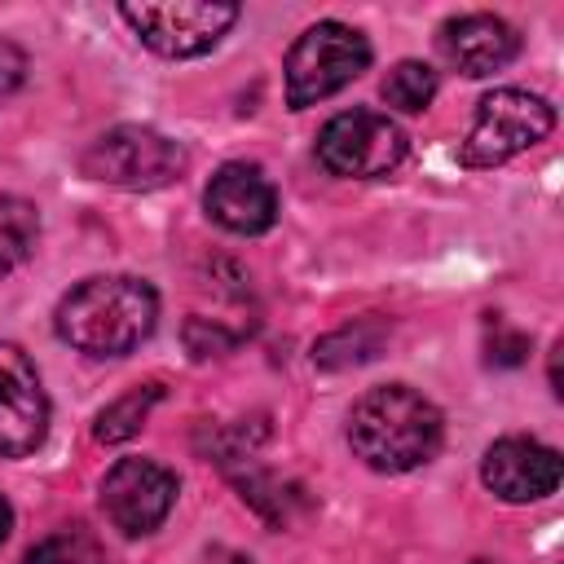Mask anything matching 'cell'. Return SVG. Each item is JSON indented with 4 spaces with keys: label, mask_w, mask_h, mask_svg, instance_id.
Listing matches in <instances>:
<instances>
[{
    "label": "cell",
    "mask_w": 564,
    "mask_h": 564,
    "mask_svg": "<svg viewBox=\"0 0 564 564\" xmlns=\"http://www.w3.org/2000/svg\"><path fill=\"white\" fill-rule=\"evenodd\" d=\"M441 436H445L441 410L405 383L370 388L348 410V445L375 471L397 476V471L423 467L427 458H436Z\"/></svg>",
    "instance_id": "6da1fadb"
},
{
    "label": "cell",
    "mask_w": 564,
    "mask_h": 564,
    "mask_svg": "<svg viewBox=\"0 0 564 564\" xmlns=\"http://www.w3.org/2000/svg\"><path fill=\"white\" fill-rule=\"evenodd\" d=\"M159 317V295L150 282L110 273V278H84L75 291L57 304V335L88 352V357H123L132 352Z\"/></svg>",
    "instance_id": "7a4b0ae2"
},
{
    "label": "cell",
    "mask_w": 564,
    "mask_h": 564,
    "mask_svg": "<svg viewBox=\"0 0 564 564\" xmlns=\"http://www.w3.org/2000/svg\"><path fill=\"white\" fill-rule=\"evenodd\" d=\"M555 128V106L524 88H494L480 97L467 141L458 150L463 167H498L529 145H538Z\"/></svg>",
    "instance_id": "3957f363"
},
{
    "label": "cell",
    "mask_w": 564,
    "mask_h": 564,
    "mask_svg": "<svg viewBox=\"0 0 564 564\" xmlns=\"http://www.w3.org/2000/svg\"><path fill=\"white\" fill-rule=\"evenodd\" d=\"M370 66V44L361 31L344 22H317L308 26L291 53H286V106L304 110L326 97H335L344 84H352Z\"/></svg>",
    "instance_id": "277c9868"
},
{
    "label": "cell",
    "mask_w": 564,
    "mask_h": 564,
    "mask_svg": "<svg viewBox=\"0 0 564 564\" xmlns=\"http://www.w3.org/2000/svg\"><path fill=\"white\" fill-rule=\"evenodd\" d=\"M79 167H84V176L115 185V189H159L185 172V150L154 128L123 123V128L101 132L84 150Z\"/></svg>",
    "instance_id": "5b68a950"
},
{
    "label": "cell",
    "mask_w": 564,
    "mask_h": 564,
    "mask_svg": "<svg viewBox=\"0 0 564 564\" xmlns=\"http://www.w3.org/2000/svg\"><path fill=\"white\" fill-rule=\"evenodd\" d=\"M119 18L141 35L145 48L163 57H198L220 44V35L238 22V4L207 0H167V4H119Z\"/></svg>",
    "instance_id": "8992f818"
},
{
    "label": "cell",
    "mask_w": 564,
    "mask_h": 564,
    "mask_svg": "<svg viewBox=\"0 0 564 564\" xmlns=\"http://www.w3.org/2000/svg\"><path fill=\"white\" fill-rule=\"evenodd\" d=\"M317 159L335 176H388L405 159V132L383 110H344L317 132Z\"/></svg>",
    "instance_id": "52a82bcc"
},
{
    "label": "cell",
    "mask_w": 564,
    "mask_h": 564,
    "mask_svg": "<svg viewBox=\"0 0 564 564\" xmlns=\"http://www.w3.org/2000/svg\"><path fill=\"white\" fill-rule=\"evenodd\" d=\"M176 502V476L154 458H119L101 480V511L106 520L128 533H154Z\"/></svg>",
    "instance_id": "ba28073f"
},
{
    "label": "cell",
    "mask_w": 564,
    "mask_h": 564,
    "mask_svg": "<svg viewBox=\"0 0 564 564\" xmlns=\"http://www.w3.org/2000/svg\"><path fill=\"white\" fill-rule=\"evenodd\" d=\"M48 432V397L35 375V361L0 339V454L22 458Z\"/></svg>",
    "instance_id": "9c48e42d"
},
{
    "label": "cell",
    "mask_w": 564,
    "mask_h": 564,
    "mask_svg": "<svg viewBox=\"0 0 564 564\" xmlns=\"http://www.w3.org/2000/svg\"><path fill=\"white\" fill-rule=\"evenodd\" d=\"M564 463L551 445L533 436H502L485 449L480 480L502 498V502H538L560 489Z\"/></svg>",
    "instance_id": "30bf717a"
},
{
    "label": "cell",
    "mask_w": 564,
    "mask_h": 564,
    "mask_svg": "<svg viewBox=\"0 0 564 564\" xmlns=\"http://www.w3.org/2000/svg\"><path fill=\"white\" fill-rule=\"evenodd\" d=\"M207 216L229 234H264L278 220V189L256 163H225L203 189Z\"/></svg>",
    "instance_id": "8fae6325"
},
{
    "label": "cell",
    "mask_w": 564,
    "mask_h": 564,
    "mask_svg": "<svg viewBox=\"0 0 564 564\" xmlns=\"http://www.w3.org/2000/svg\"><path fill=\"white\" fill-rule=\"evenodd\" d=\"M436 48L454 70L480 79V75L502 70L520 53V35L511 22H502L494 13H463V18H449L441 26Z\"/></svg>",
    "instance_id": "7c38bea8"
},
{
    "label": "cell",
    "mask_w": 564,
    "mask_h": 564,
    "mask_svg": "<svg viewBox=\"0 0 564 564\" xmlns=\"http://www.w3.org/2000/svg\"><path fill=\"white\" fill-rule=\"evenodd\" d=\"M383 344H388V322L370 313V317H352L348 326H339L326 339H317L313 361L322 370H348V366H361V361L379 357Z\"/></svg>",
    "instance_id": "4fadbf2b"
},
{
    "label": "cell",
    "mask_w": 564,
    "mask_h": 564,
    "mask_svg": "<svg viewBox=\"0 0 564 564\" xmlns=\"http://www.w3.org/2000/svg\"><path fill=\"white\" fill-rule=\"evenodd\" d=\"M159 401H163V388H159V383H137L132 392H123L119 401H110V405L97 414L93 436H97L101 445H119V441L137 436V432L145 427V419H150V410H154Z\"/></svg>",
    "instance_id": "5bb4252c"
},
{
    "label": "cell",
    "mask_w": 564,
    "mask_h": 564,
    "mask_svg": "<svg viewBox=\"0 0 564 564\" xmlns=\"http://www.w3.org/2000/svg\"><path fill=\"white\" fill-rule=\"evenodd\" d=\"M40 242V212L26 198L0 194V278L31 260Z\"/></svg>",
    "instance_id": "9a60e30c"
},
{
    "label": "cell",
    "mask_w": 564,
    "mask_h": 564,
    "mask_svg": "<svg viewBox=\"0 0 564 564\" xmlns=\"http://www.w3.org/2000/svg\"><path fill=\"white\" fill-rule=\"evenodd\" d=\"M383 101L392 106V110H405V115H419L432 97H436V70L427 66V62H414V57H405V62H397L388 75H383Z\"/></svg>",
    "instance_id": "2e32d148"
},
{
    "label": "cell",
    "mask_w": 564,
    "mask_h": 564,
    "mask_svg": "<svg viewBox=\"0 0 564 564\" xmlns=\"http://www.w3.org/2000/svg\"><path fill=\"white\" fill-rule=\"evenodd\" d=\"M238 489H242V502H251L269 524H291V511L295 507H304V494L300 489H291L286 480H278V476H269V471H247V476H238Z\"/></svg>",
    "instance_id": "e0dca14e"
},
{
    "label": "cell",
    "mask_w": 564,
    "mask_h": 564,
    "mask_svg": "<svg viewBox=\"0 0 564 564\" xmlns=\"http://www.w3.org/2000/svg\"><path fill=\"white\" fill-rule=\"evenodd\" d=\"M22 564H101V546L84 529H62L26 551Z\"/></svg>",
    "instance_id": "ac0fdd59"
},
{
    "label": "cell",
    "mask_w": 564,
    "mask_h": 564,
    "mask_svg": "<svg viewBox=\"0 0 564 564\" xmlns=\"http://www.w3.org/2000/svg\"><path fill=\"white\" fill-rule=\"evenodd\" d=\"M524 352H529V339H524L520 330H511L502 317H494V322H489V339H485L489 366H520Z\"/></svg>",
    "instance_id": "d6986e66"
},
{
    "label": "cell",
    "mask_w": 564,
    "mask_h": 564,
    "mask_svg": "<svg viewBox=\"0 0 564 564\" xmlns=\"http://www.w3.org/2000/svg\"><path fill=\"white\" fill-rule=\"evenodd\" d=\"M22 84H26V53L0 35V101L13 97Z\"/></svg>",
    "instance_id": "ffe728a7"
},
{
    "label": "cell",
    "mask_w": 564,
    "mask_h": 564,
    "mask_svg": "<svg viewBox=\"0 0 564 564\" xmlns=\"http://www.w3.org/2000/svg\"><path fill=\"white\" fill-rule=\"evenodd\" d=\"M203 564H251L247 555H238V551H225V546H216V551H207V560Z\"/></svg>",
    "instance_id": "44dd1931"
},
{
    "label": "cell",
    "mask_w": 564,
    "mask_h": 564,
    "mask_svg": "<svg viewBox=\"0 0 564 564\" xmlns=\"http://www.w3.org/2000/svg\"><path fill=\"white\" fill-rule=\"evenodd\" d=\"M9 529H13V507L0 498V546H4V538H9Z\"/></svg>",
    "instance_id": "7402d4cb"
}]
</instances>
